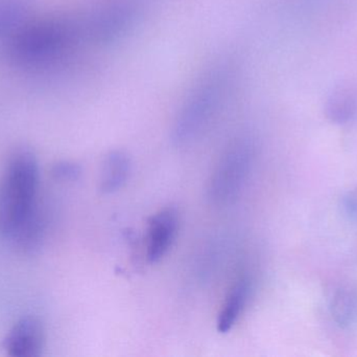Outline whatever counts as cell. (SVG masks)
<instances>
[{
	"label": "cell",
	"mask_w": 357,
	"mask_h": 357,
	"mask_svg": "<svg viewBox=\"0 0 357 357\" xmlns=\"http://www.w3.org/2000/svg\"><path fill=\"white\" fill-rule=\"evenodd\" d=\"M341 207L345 216L357 221V192H348L342 197Z\"/></svg>",
	"instance_id": "cell-13"
},
{
	"label": "cell",
	"mask_w": 357,
	"mask_h": 357,
	"mask_svg": "<svg viewBox=\"0 0 357 357\" xmlns=\"http://www.w3.org/2000/svg\"><path fill=\"white\" fill-rule=\"evenodd\" d=\"M252 293V281L243 277L234 283L222 304L216 321V328L220 333H228L238 322L245 312Z\"/></svg>",
	"instance_id": "cell-7"
},
{
	"label": "cell",
	"mask_w": 357,
	"mask_h": 357,
	"mask_svg": "<svg viewBox=\"0 0 357 357\" xmlns=\"http://www.w3.org/2000/svg\"><path fill=\"white\" fill-rule=\"evenodd\" d=\"M45 345V331L39 319L24 316L8 331L2 341V350L12 357L41 356Z\"/></svg>",
	"instance_id": "cell-5"
},
{
	"label": "cell",
	"mask_w": 357,
	"mask_h": 357,
	"mask_svg": "<svg viewBox=\"0 0 357 357\" xmlns=\"http://www.w3.org/2000/svg\"><path fill=\"white\" fill-rule=\"evenodd\" d=\"M327 115L333 123L343 124L354 121L357 115V96L348 89H341L333 94L327 104Z\"/></svg>",
	"instance_id": "cell-10"
},
{
	"label": "cell",
	"mask_w": 357,
	"mask_h": 357,
	"mask_svg": "<svg viewBox=\"0 0 357 357\" xmlns=\"http://www.w3.org/2000/svg\"><path fill=\"white\" fill-rule=\"evenodd\" d=\"M131 161L123 151H111L100 172V189L104 194H111L123 188L129 178Z\"/></svg>",
	"instance_id": "cell-8"
},
{
	"label": "cell",
	"mask_w": 357,
	"mask_h": 357,
	"mask_svg": "<svg viewBox=\"0 0 357 357\" xmlns=\"http://www.w3.org/2000/svg\"><path fill=\"white\" fill-rule=\"evenodd\" d=\"M24 13L22 0H2L0 1V34L6 33L18 24Z\"/></svg>",
	"instance_id": "cell-11"
},
{
	"label": "cell",
	"mask_w": 357,
	"mask_h": 357,
	"mask_svg": "<svg viewBox=\"0 0 357 357\" xmlns=\"http://www.w3.org/2000/svg\"><path fill=\"white\" fill-rule=\"evenodd\" d=\"M40 171L29 149L15 150L0 176V237L13 241L42 217L38 203Z\"/></svg>",
	"instance_id": "cell-1"
},
{
	"label": "cell",
	"mask_w": 357,
	"mask_h": 357,
	"mask_svg": "<svg viewBox=\"0 0 357 357\" xmlns=\"http://www.w3.org/2000/svg\"><path fill=\"white\" fill-rule=\"evenodd\" d=\"M229 75L228 67H214L197 83L176 117L174 144L186 146L203 134L224 101Z\"/></svg>",
	"instance_id": "cell-2"
},
{
	"label": "cell",
	"mask_w": 357,
	"mask_h": 357,
	"mask_svg": "<svg viewBox=\"0 0 357 357\" xmlns=\"http://www.w3.org/2000/svg\"><path fill=\"white\" fill-rule=\"evenodd\" d=\"M254 157L250 138H238L226 149L216 163L209 186L210 198L216 205H227L236 198L243 189Z\"/></svg>",
	"instance_id": "cell-3"
},
{
	"label": "cell",
	"mask_w": 357,
	"mask_h": 357,
	"mask_svg": "<svg viewBox=\"0 0 357 357\" xmlns=\"http://www.w3.org/2000/svg\"><path fill=\"white\" fill-rule=\"evenodd\" d=\"M178 226V212L174 207H165L151 217L146 235V258L151 263H156L167 255L175 240Z\"/></svg>",
	"instance_id": "cell-6"
},
{
	"label": "cell",
	"mask_w": 357,
	"mask_h": 357,
	"mask_svg": "<svg viewBox=\"0 0 357 357\" xmlns=\"http://www.w3.org/2000/svg\"><path fill=\"white\" fill-rule=\"evenodd\" d=\"M75 31L58 22L31 25L18 34L12 46L15 60L24 64L41 62L62 52L73 41Z\"/></svg>",
	"instance_id": "cell-4"
},
{
	"label": "cell",
	"mask_w": 357,
	"mask_h": 357,
	"mask_svg": "<svg viewBox=\"0 0 357 357\" xmlns=\"http://www.w3.org/2000/svg\"><path fill=\"white\" fill-rule=\"evenodd\" d=\"M329 312L337 326L349 329L357 324V291L351 286H340L331 293Z\"/></svg>",
	"instance_id": "cell-9"
},
{
	"label": "cell",
	"mask_w": 357,
	"mask_h": 357,
	"mask_svg": "<svg viewBox=\"0 0 357 357\" xmlns=\"http://www.w3.org/2000/svg\"><path fill=\"white\" fill-rule=\"evenodd\" d=\"M81 169L73 163H60L54 166L52 175L60 180H75L79 178Z\"/></svg>",
	"instance_id": "cell-12"
}]
</instances>
